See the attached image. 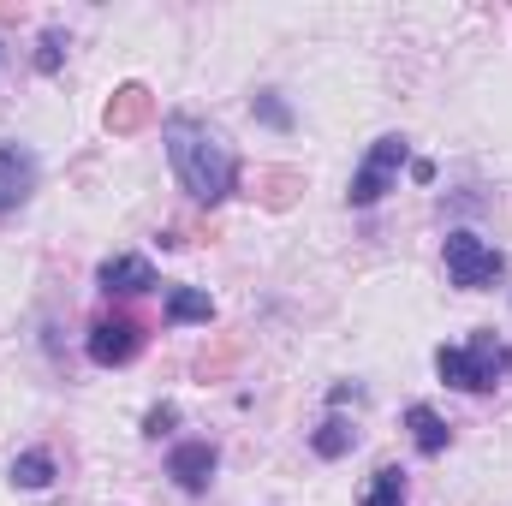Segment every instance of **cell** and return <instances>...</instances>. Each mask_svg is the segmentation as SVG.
<instances>
[{
    "label": "cell",
    "instance_id": "cell-1",
    "mask_svg": "<svg viewBox=\"0 0 512 506\" xmlns=\"http://www.w3.org/2000/svg\"><path fill=\"white\" fill-rule=\"evenodd\" d=\"M161 137H167V161H173V173H179V185H185L191 203L215 209V203L233 197V185H239V161H233V149L203 126V120L173 114V120L161 126Z\"/></svg>",
    "mask_w": 512,
    "mask_h": 506
},
{
    "label": "cell",
    "instance_id": "cell-2",
    "mask_svg": "<svg viewBox=\"0 0 512 506\" xmlns=\"http://www.w3.org/2000/svg\"><path fill=\"white\" fill-rule=\"evenodd\" d=\"M435 376L459 393H489L501 376H512V346H501L495 334H471L465 346L435 352Z\"/></svg>",
    "mask_w": 512,
    "mask_h": 506
},
{
    "label": "cell",
    "instance_id": "cell-3",
    "mask_svg": "<svg viewBox=\"0 0 512 506\" xmlns=\"http://www.w3.org/2000/svg\"><path fill=\"white\" fill-rule=\"evenodd\" d=\"M441 256H447V280H453L459 292H489V286L507 274V256L495 251L489 239L465 233V227H453V233L441 239Z\"/></svg>",
    "mask_w": 512,
    "mask_h": 506
},
{
    "label": "cell",
    "instance_id": "cell-4",
    "mask_svg": "<svg viewBox=\"0 0 512 506\" xmlns=\"http://www.w3.org/2000/svg\"><path fill=\"white\" fill-rule=\"evenodd\" d=\"M405 155H411V143H405L399 131L376 137V143H370V155H364V161H358V173H352V191H346V203H352V209H376L387 191H393V179H399Z\"/></svg>",
    "mask_w": 512,
    "mask_h": 506
},
{
    "label": "cell",
    "instance_id": "cell-5",
    "mask_svg": "<svg viewBox=\"0 0 512 506\" xmlns=\"http://www.w3.org/2000/svg\"><path fill=\"white\" fill-rule=\"evenodd\" d=\"M84 352H90V364L120 370V364H131V358L143 352V328H137L131 316H108V322H96V328H90Z\"/></svg>",
    "mask_w": 512,
    "mask_h": 506
},
{
    "label": "cell",
    "instance_id": "cell-6",
    "mask_svg": "<svg viewBox=\"0 0 512 506\" xmlns=\"http://www.w3.org/2000/svg\"><path fill=\"white\" fill-rule=\"evenodd\" d=\"M215 465H221V453H215L209 441H179V447L167 453V477H173L185 495H209Z\"/></svg>",
    "mask_w": 512,
    "mask_h": 506
},
{
    "label": "cell",
    "instance_id": "cell-7",
    "mask_svg": "<svg viewBox=\"0 0 512 506\" xmlns=\"http://www.w3.org/2000/svg\"><path fill=\"white\" fill-rule=\"evenodd\" d=\"M36 191V155L24 143H0V215Z\"/></svg>",
    "mask_w": 512,
    "mask_h": 506
},
{
    "label": "cell",
    "instance_id": "cell-8",
    "mask_svg": "<svg viewBox=\"0 0 512 506\" xmlns=\"http://www.w3.org/2000/svg\"><path fill=\"white\" fill-rule=\"evenodd\" d=\"M96 286L114 298H137V292H149L155 286V268H149V256H108L102 268H96Z\"/></svg>",
    "mask_w": 512,
    "mask_h": 506
},
{
    "label": "cell",
    "instance_id": "cell-9",
    "mask_svg": "<svg viewBox=\"0 0 512 506\" xmlns=\"http://www.w3.org/2000/svg\"><path fill=\"white\" fill-rule=\"evenodd\" d=\"M405 429H411V441H417V453H423V459H441V453H447V441H453V429L441 423V411H435V405H423V399H417V405H405Z\"/></svg>",
    "mask_w": 512,
    "mask_h": 506
},
{
    "label": "cell",
    "instance_id": "cell-10",
    "mask_svg": "<svg viewBox=\"0 0 512 506\" xmlns=\"http://www.w3.org/2000/svg\"><path fill=\"white\" fill-rule=\"evenodd\" d=\"M161 316H167L173 328H185V322H209V316H215V298H209V292H197V286H167Z\"/></svg>",
    "mask_w": 512,
    "mask_h": 506
},
{
    "label": "cell",
    "instance_id": "cell-11",
    "mask_svg": "<svg viewBox=\"0 0 512 506\" xmlns=\"http://www.w3.org/2000/svg\"><path fill=\"white\" fill-rule=\"evenodd\" d=\"M143 120H149V90H143V84H126V90L108 102V126L114 131H137Z\"/></svg>",
    "mask_w": 512,
    "mask_h": 506
},
{
    "label": "cell",
    "instance_id": "cell-12",
    "mask_svg": "<svg viewBox=\"0 0 512 506\" xmlns=\"http://www.w3.org/2000/svg\"><path fill=\"white\" fill-rule=\"evenodd\" d=\"M352 447H358V429H352L346 417H328V423L310 435V453H316V459H346Z\"/></svg>",
    "mask_w": 512,
    "mask_h": 506
},
{
    "label": "cell",
    "instance_id": "cell-13",
    "mask_svg": "<svg viewBox=\"0 0 512 506\" xmlns=\"http://www.w3.org/2000/svg\"><path fill=\"white\" fill-rule=\"evenodd\" d=\"M54 483V453H42V447H30V453H18L12 459V489H48Z\"/></svg>",
    "mask_w": 512,
    "mask_h": 506
},
{
    "label": "cell",
    "instance_id": "cell-14",
    "mask_svg": "<svg viewBox=\"0 0 512 506\" xmlns=\"http://www.w3.org/2000/svg\"><path fill=\"white\" fill-rule=\"evenodd\" d=\"M358 506H405V471H399V465H382Z\"/></svg>",
    "mask_w": 512,
    "mask_h": 506
},
{
    "label": "cell",
    "instance_id": "cell-15",
    "mask_svg": "<svg viewBox=\"0 0 512 506\" xmlns=\"http://www.w3.org/2000/svg\"><path fill=\"white\" fill-rule=\"evenodd\" d=\"M251 114H256V120H268L274 131H292V108H286V102H280L274 90H262V96H256V102H251Z\"/></svg>",
    "mask_w": 512,
    "mask_h": 506
},
{
    "label": "cell",
    "instance_id": "cell-16",
    "mask_svg": "<svg viewBox=\"0 0 512 506\" xmlns=\"http://www.w3.org/2000/svg\"><path fill=\"white\" fill-rule=\"evenodd\" d=\"M66 60V30H42V48H36V72H60Z\"/></svg>",
    "mask_w": 512,
    "mask_h": 506
},
{
    "label": "cell",
    "instance_id": "cell-17",
    "mask_svg": "<svg viewBox=\"0 0 512 506\" xmlns=\"http://www.w3.org/2000/svg\"><path fill=\"white\" fill-rule=\"evenodd\" d=\"M173 423H179V405H167V399H161V405L143 417V435H149V441H161V435H173Z\"/></svg>",
    "mask_w": 512,
    "mask_h": 506
},
{
    "label": "cell",
    "instance_id": "cell-18",
    "mask_svg": "<svg viewBox=\"0 0 512 506\" xmlns=\"http://www.w3.org/2000/svg\"><path fill=\"white\" fill-rule=\"evenodd\" d=\"M0 60H6V48H0Z\"/></svg>",
    "mask_w": 512,
    "mask_h": 506
}]
</instances>
